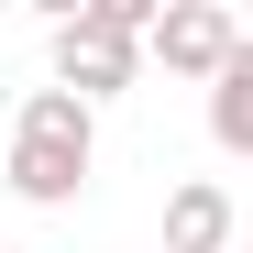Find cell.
Returning <instances> with one entry per match:
<instances>
[{"label": "cell", "mask_w": 253, "mask_h": 253, "mask_svg": "<svg viewBox=\"0 0 253 253\" xmlns=\"http://www.w3.org/2000/svg\"><path fill=\"white\" fill-rule=\"evenodd\" d=\"M88 165H99V110L66 99V88H33L22 99V132H11V198L66 209L77 187H88Z\"/></svg>", "instance_id": "obj_1"}, {"label": "cell", "mask_w": 253, "mask_h": 253, "mask_svg": "<svg viewBox=\"0 0 253 253\" xmlns=\"http://www.w3.org/2000/svg\"><path fill=\"white\" fill-rule=\"evenodd\" d=\"M143 33H154V0H77L55 22V88L99 110L110 88L143 77Z\"/></svg>", "instance_id": "obj_2"}, {"label": "cell", "mask_w": 253, "mask_h": 253, "mask_svg": "<svg viewBox=\"0 0 253 253\" xmlns=\"http://www.w3.org/2000/svg\"><path fill=\"white\" fill-rule=\"evenodd\" d=\"M143 44L165 55V77H220V66L253 44V33L220 11V0H176V11H154V33H143Z\"/></svg>", "instance_id": "obj_3"}, {"label": "cell", "mask_w": 253, "mask_h": 253, "mask_svg": "<svg viewBox=\"0 0 253 253\" xmlns=\"http://www.w3.org/2000/svg\"><path fill=\"white\" fill-rule=\"evenodd\" d=\"M231 231H242V209H231L220 176H187L165 198V253H231Z\"/></svg>", "instance_id": "obj_4"}, {"label": "cell", "mask_w": 253, "mask_h": 253, "mask_svg": "<svg viewBox=\"0 0 253 253\" xmlns=\"http://www.w3.org/2000/svg\"><path fill=\"white\" fill-rule=\"evenodd\" d=\"M209 132H220V154H253V44L209 77Z\"/></svg>", "instance_id": "obj_5"}]
</instances>
